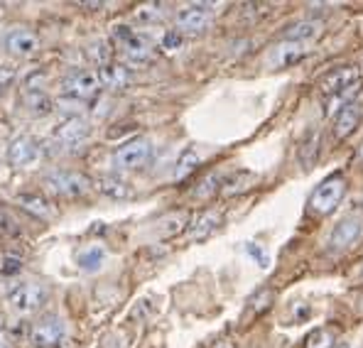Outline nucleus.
Here are the masks:
<instances>
[{
    "label": "nucleus",
    "mask_w": 363,
    "mask_h": 348,
    "mask_svg": "<svg viewBox=\"0 0 363 348\" xmlns=\"http://www.w3.org/2000/svg\"><path fill=\"white\" fill-rule=\"evenodd\" d=\"M346 189H349V181H346L344 174L341 172L329 174L309 194V211H314L317 216H332L336 208H339L341 199L346 196Z\"/></svg>",
    "instance_id": "nucleus-1"
},
{
    "label": "nucleus",
    "mask_w": 363,
    "mask_h": 348,
    "mask_svg": "<svg viewBox=\"0 0 363 348\" xmlns=\"http://www.w3.org/2000/svg\"><path fill=\"white\" fill-rule=\"evenodd\" d=\"M152 159V142L145 137H135L128 140L113 152V167L123 172H133V169H143Z\"/></svg>",
    "instance_id": "nucleus-2"
},
{
    "label": "nucleus",
    "mask_w": 363,
    "mask_h": 348,
    "mask_svg": "<svg viewBox=\"0 0 363 348\" xmlns=\"http://www.w3.org/2000/svg\"><path fill=\"white\" fill-rule=\"evenodd\" d=\"M67 339V324L57 314H47L32 326L30 344L35 348H60Z\"/></svg>",
    "instance_id": "nucleus-3"
},
{
    "label": "nucleus",
    "mask_w": 363,
    "mask_h": 348,
    "mask_svg": "<svg viewBox=\"0 0 363 348\" xmlns=\"http://www.w3.org/2000/svg\"><path fill=\"white\" fill-rule=\"evenodd\" d=\"M50 299V287L42 282H25V285L15 287L8 297V304L13 307V312L18 314H32Z\"/></svg>",
    "instance_id": "nucleus-4"
},
{
    "label": "nucleus",
    "mask_w": 363,
    "mask_h": 348,
    "mask_svg": "<svg viewBox=\"0 0 363 348\" xmlns=\"http://www.w3.org/2000/svg\"><path fill=\"white\" fill-rule=\"evenodd\" d=\"M45 186L57 196H82L91 189L89 176L69 169H57V172L45 176Z\"/></svg>",
    "instance_id": "nucleus-5"
},
{
    "label": "nucleus",
    "mask_w": 363,
    "mask_h": 348,
    "mask_svg": "<svg viewBox=\"0 0 363 348\" xmlns=\"http://www.w3.org/2000/svg\"><path fill=\"white\" fill-rule=\"evenodd\" d=\"M101 89L99 72H74L62 82V94L74 101L94 99Z\"/></svg>",
    "instance_id": "nucleus-6"
},
{
    "label": "nucleus",
    "mask_w": 363,
    "mask_h": 348,
    "mask_svg": "<svg viewBox=\"0 0 363 348\" xmlns=\"http://www.w3.org/2000/svg\"><path fill=\"white\" fill-rule=\"evenodd\" d=\"M213 13L209 5H186L177 13V32L179 35H201L211 28Z\"/></svg>",
    "instance_id": "nucleus-7"
},
{
    "label": "nucleus",
    "mask_w": 363,
    "mask_h": 348,
    "mask_svg": "<svg viewBox=\"0 0 363 348\" xmlns=\"http://www.w3.org/2000/svg\"><path fill=\"white\" fill-rule=\"evenodd\" d=\"M304 57H307V45H302V42L282 40L268 52V57H265V67L272 69V72H277V69H290V67H295V64H300Z\"/></svg>",
    "instance_id": "nucleus-8"
},
{
    "label": "nucleus",
    "mask_w": 363,
    "mask_h": 348,
    "mask_svg": "<svg viewBox=\"0 0 363 348\" xmlns=\"http://www.w3.org/2000/svg\"><path fill=\"white\" fill-rule=\"evenodd\" d=\"M116 37H118L121 52L125 59H130V62H135V64L150 62L152 59V47L145 37L135 35V32H130L128 28H116Z\"/></svg>",
    "instance_id": "nucleus-9"
},
{
    "label": "nucleus",
    "mask_w": 363,
    "mask_h": 348,
    "mask_svg": "<svg viewBox=\"0 0 363 348\" xmlns=\"http://www.w3.org/2000/svg\"><path fill=\"white\" fill-rule=\"evenodd\" d=\"M42 157V145L32 135H20L10 142L8 147V162L13 167H30Z\"/></svg>",
    "instance_id": "nucleus-10"
},
{
    "label": "nucleus",
    "mask_w": 363,
    "mask_h": 348,
    "mask_svg": "<svg viewBox=\"0 0 363 348\" xmlns=\"http://www.w3.org/2000/svg\"><path fill=\"white\" fill-rule=\"evenodd\" d=\"M361 233H363V218L356 216V213H349V216H344L334 226L329 245H332L334 250H344V248H349V245H354L356 240L361 238Z\"/></svg>",
    "instance_id": "nucleus-11"
},
{
    "label": "nucleus",
    "mask_w": 363,
    "mask_h": 348,
    "mask_svg": "<svg viewBox=\"0 0 363 348\" xmlns=\"http://www.w3.org/2000/svg\"><path fill=\"white\" fill-rule=\"evenodd\" d=\"M89 135H91V125L79 116L64 118L60 125L55 128V140H60L62 145H67V147L82 145Z\"/></svg>",
    "instance_id": "nucleus-12"
},
{
    "label": "nucleus",
    "mask_w": 363,
    "mask_h": 348,
    "mask_svg": "<svg viewBox=\"0 0 363 348\" xmlns=\"http://www.w3.org/2000/svg\"><path fill=\"white\" fill-rule=\"evenodd\" d=\"M5 50L15 57H32L40 52V37L28 28H13L5 35Z\"/></svg>",
    "instance_id": "nucleus-13"
},
{
    "label": "nucleus",
    "mask_w": 363,
    "mask_h": 348,
    "mask_svg": "<svg viewBox=\"0 0 363 348\" xmlns=\"http://www.w3.org/2000/svg\"><path fill=\"white\" fill-rule=\"evenodd\" d=\"M359 82H361L359 69L356 67H339V69H334V72H329L327 77L319 82V91L329 99V96L341 94L344 89L354 86V84H359Z\"/></svg>",
    "instance_id": "nucleus-14"
},
{
    "label": "nucleus",
    "mask_w": 363,
    "mask_h": 348,
    "mask_svg": "<svg viewBox=\"0 0 363 348\" xmlns=\"http://www.w3.org/2000/svg\"><path fill=\"white\" fill-rule=\"evenodd\" d=\"M96 191L104 196H108V199L113 201H125V199H133L135 196V189H133L130 184H128L125 179H121V176H99V179L94 181Z\"/></svg>",
    "instance_id": "nucleus-15"
},
{
    "label": "nucleus",
    "mask_w": 363,
    "mask_h": 348,
    "mask_svg": "<svg viewBox=\"0 0 363 348\" xmlns=\"http://www.w3.org/2000/svg\"><path fill=\"white\" fill-rule=\"evenodd\" d=\"M221 223H223V216H221V211H204V213H199V216L194 218V221L189 223V240H206V238H211L213 233L221 228Z\"/></svg>",
    "instance_id": "nucleus-16"
},
{
    "label": "nucleus",
    "mask_w": 363,
    "mask_h": 348,
    "mask_svg": "<svg viewBox=\"0 0 363 348\" xmlns=\"http://www.w3.org/2000/svg\"><path fill=\"white\" fill-rule=\"evenodd\" d=\"M99 82L111 91H123L133 82V72L123 64H106L99 69Z\"/></svg>",
    "instance_id": "nucleus-17"
},
{
    "label": "nucleus",
    "mask_w": 363,
    "mask_h": 348,
    "mask_svg": "<svg viewBox=\"0 0 363 348\" xmlns=\"http://www.w3.org/2000/svg\"><path fill=\"white\" fill-rule=\"evenodd\" d=\"M359 123H361V108H359V103L346 106V108L334 118V135L339 137V140H344V137H349L351 133H354L356 128H359Z\"/></svg>",
    "instance_id": "nucleus-18"
},
{
    "label": "nucleus",
    "mask_w": 363,
    "mask_h": 348,
    "mask_svg": "<svg viewBox=\"0 0 363 348\" xmlns=\"http://www.w3.org/2000/svg\"><path fill=\"white\" fill-rule=\"evenodd\" d=\"M359 91H361V82L354 84V86H349V89H344L341 94L329 96L327 103H324V116H334L336 118L341 111L346 108V106L356 103V96H359Z\"/></svg>",
    "instance_id": "nucleus-19"
},
{
    "label": "nucleus",
    "mask_w": 363,
    "mask_h": 348,
    "mask_svg": "<svg viewBox=\"0 0 363 348\" xmlns=\"http://www.w3.org/2000/svg\"><path fill=\"white\" fill-rule=\"evenodd\" d=\"M319 37V23H312V20H300V23H292L290 28L285 30V37L282 40H290V42H302L307 45L309 40Z\"/></svg>",
    "instance_id": "nucleus-20"
},
{
    "label": "nucleus",
    "mask_w": 363,
    "mask_h": 348,
    "mask_svg": "<svg viewBox=\"0 0 363 348\" xmlns=\"http://www.w3.org/2000/svg\"><path fill=\"white\" fill-rule=\"evenodd\" d=\"M106 262V250L101 245H91V248L82 250L77 255V265L82 267L84 272H99Z\"/></svg>",
    "instance_id": "nucleus-21"
},
{
    "label": "nucleus",
    "mask_w": 363,
    "mask_h": 348,
    "mask_svg": "<svg viewBox=\"0 0 363 348\" xmlns=\"http://www.w3.org/2000/svg\"><path fill=\"white\" fill-rule=\"evenodd\" d=\"M186 223H189V216H186L184 211H177V213H169L167 218H162V221L157 223V231L162 238H172V235L184 231Z\"/></svg>",
    "instance_id": "nucleus-22"
},
{
    "label": "nucleus",
    "mask_w": 363,
    "mask_h": 348,
    "mask_svg": "<svg viewBox=\"0 0 363 348\" xmlns=\"http://www.w3.org/2000/svg\"><path fill=\"white\" fill-rule=\"evenodd\" d=\"M18 203L25 208V211H30L32 216H37V218H50L52 213V206L47 203L42 196H37V194H23V196H18Z\"/></svg>",
    "instance_id": "nucleus-23"
},
{
    "label": "nucleus",
    "mask_w": 363,
    "mask_h": 348,
    "mask_svg": "<svg viewBox=\"0 0 363 348\" xmlns=\"http://www.w3.org/2000/svg\"><path fill=\"white\" fill-rule=\"evenodd\" d=\"M23 103H25V108L35 116L52 113V101L47 99V94H42V91H28V94L23 96Z\"/></svg>",
    "instance_id": "nucleus-24"
},
{
    "label": "nucleus",
    "mask_w": 363,
    "mask_h": 348,
    "mask_svg": "<svg viewBox=\"0 0 363 348\" xmlns=\"http://www.w3.org/2000/svg\"><path fill=\"white\" fill-rule=\"evenodd\" d=\"M250 181H255V174L253 172H236V174H231V176H226V179H223L221 191L226 196L241 194V191L248 189Z\"/></svg>",
    "instance_id": "nucleus-25"
},
{
    "label": "nucleus",
    "mask_w": 363,
    "mask_h": 348,
    "mask_svg": "<svg viewBox=\"0 0 363 348\" xmlns=\"http://www.w3.org/2000/svg\"><path fill=\"white\" fill-rule=\"evenodd\" d=\"M196 167H199V155H196L194 150H184V152L179 155L177 164H174V179L177 181L186 179L191 172H196Z\"/></svg>",
    "instance_id": "nucleus-26"
},
{
    "label": "nucleus",
    "mask_w": 363,
    "mask_h": 348,
    "mask_svg": "<svg viewBox=\"0 0 363 348\" xmlns=\"http://www.w3.org/2000/svg\"><path fill=\"white\" fill-rule=\"evenodd\" d=\"M317 155H319V133H309V137L302 142V147H300L302 169H312V164L317 162Z\"/></svg>",
    "instance_id": "nucleus-27"
},
{
    "label": "nucleus",
    "mask_w": 363,
    "mask_h": 348,
    "mask_svg": "<svg viewBox=\"0 0 363 348\" xmlns=\"http://www.w3.org/2000/svg\"><path fill=\"white\" fill-rule=\"evenodd\" d=\"M272 302H275V290H258L253 294V297L248 299V307H250V312L253 314H263V312H268V309L272 307Z\"/></svg>",
    "instance_id": "nucleus-28"
},
{
    "label": "nucleus",
    "mask_w": 363,
    "mask_h": 348,
    "mask_svg": "<svg viewBox=\"0 0 363 348\" xmlns=\"http://www.w3.org/2000/svg\"><path fill=\"white\" fill-rule=\"evenodd\" d=\"M221 186H223V179L221 176H216V174H209V176H204V179L196 184V189H194V196L196 199H211L216 191H221Z\"/></svg>",
    "instance_id": "nucleus-29"
},
{
    "label": "nucleus",
    "mask_w": 363,
    "mask_h": 348,
    "mask_svg": "<svg viewBox=\"0 0 363 348\" xmlns=\"http://www.w3.org/2000/svg\"><path fill=\"white\" fill-rule=\"evenodd\" d=\"M336 344V336L329 329H317L307 336V344L304 348H334Z\"/></svg>",
    "instance_id": "nucleus-30"
},
{
    "label": "nucleus",
    "mask_w": 363,
    "mask_h": 348,
    "mask_svg": "<svg viewBox=\"0 0 363 348\" xmlns=\"http://www.w3.org/2000/svg\"><path fill=\"white\" fill-rule=\"evenodd\" d=\"M135 18L140 23H160L164 18V5L162 3H150V5H143V8L135 10Z\"/></svg>",
    "instance_id": "nucleus-31"
},
{
    "label": "nucleus",
    "mask_w": 363,
    "mask_h": 348,
    "mask_svg": "<svg viewBox=\"0 0 363 348\" xmlns=\"http://www.w3.org/2000/svg\"><path fill=\"white\" fill-rule=\"evenodd\" d=\"M89 57L99 64V69L106 67V64H111V45H108V42H104V40L94 42V45H91V50H89Z\"/></svg>",
    "instance_id": "nucleus-32"
},
{
    "label": "nucleus",
    "mask_w": 363,
    "mask_h": 348,
    "mask_svg": "<svg viewBox=\"0 0 363 348\" xmlns=\"http://www.w3.org/2000/svg\"><path fill=\"white\" fill-rule=\"evenodd\" d=\"M245 253L250 255V258H255L258 260V265L260 267H268V253H265L263 248H260V245H255V243H245Z\"/></svg>",
    "instance_id": "nucleus-33"
},
{
    "label": "nucleus",
    "mask_w": 363,
    "mask_h": 348,
    "mask_svg": "<svg viewBox=\"0 0 363 348\" xmlns=\"http://www.w3.org/2000/svg\"><path fill=\"white\" fill-rule=\"evenodd\" d=\"M15 79V67L13 64H0V91L8 89Z\"/></svg>",
    "instance_id": "nucleus-34"
},
{
    "label": "nucleus",
    "mask_w": 363,
    "mask_h": 348,
    "mask_svg": "<svg viewBox=\"0 0 363 348\" xmlns=\"http://www.w3.org/2000/svg\"><path fill=\"white\" fill-rule=\"evenodd\" d=\"M182 45V35L177 30L174 32H167V35H164V40H162V47L164 50H177V47Z\"/></svg>",
    "instance_id": "nucleus-35"
},
{
    "label": "nucleus",
    "mask_w": 363,
    "mask_h": 348,
    "mask_svg": "<svg viewBox=\"0 0 363 348\" xmlns=\"http://www.w3.org/2000/svg\"><path fill=\"white\" fill-rule=\"evenodd\" d=\"M20 267H23V262L18 258H5V265L0 267V272H3V275H13V272H18Z\"/></svg>",
    "instance_id": "nucleus-36"
},
{
    "label": "nucleus",
    "mask_w": 363,
    "mask_h": 348,
    "mask_svg": "<svg viewBox=\"0 0 363 348\" xmlns=\"http://www.w3.org/2000/svg\"><path fill=\"white\" fill-rule=\"evenodd\" d=\"M0 329H3V326H0Z\"/></svg>",
    "instance_id": "nucleus-37"
}]
</instances>
